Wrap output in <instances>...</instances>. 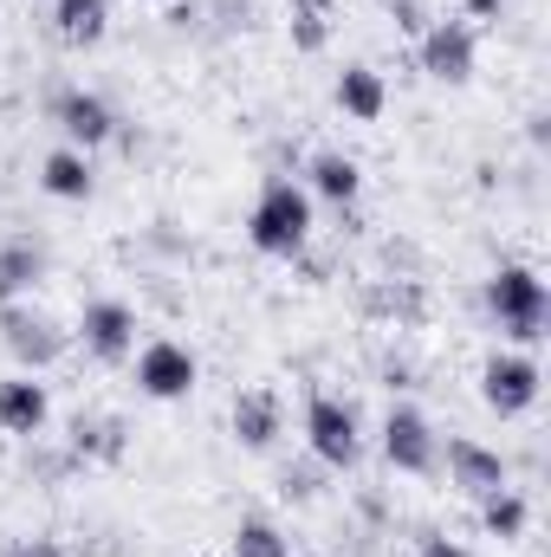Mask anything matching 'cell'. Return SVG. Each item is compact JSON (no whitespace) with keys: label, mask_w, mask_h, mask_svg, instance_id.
Here are the masks:
<instances>
[{"label":"cell","mask_w":551,"mask_h":557,"mask_svg":"<svg viewBox=\"0 0 551 557\" xmlns=\"http://www.w3.org/2000/svg\"><path fill=\"white\" fill-rule=\"evenodd\" d=\"M247 240L267 260L305 253V240H311V195L298 182H285V175H267L260 195H254V214H247Z\"/></svg>","instance_id":"cell-1"},{"label":"cell","mask_w":551,"mask_h":557,"mask_svg":"<svg viewBox=\"0 0 551 557\" xmlns=\"http://www.w3.org/2000/svg\"><path fill=\"white\" fill-rule=\"evenodd\" d=\"M487 311L500 318V331L513 344H539L551 318V292L532 267H493L487 273Z\"/></svg>","instance_id":"cell-2"},{"label":"cell","mask_w":551,"mask_h":557,"mask_svg":"<svg viewBox=\"0 0 551 557\" xmlns=\"http://www.w3.org/2000/svg\"><path fill=\"white\" fill-rule=\"evenodd\" d=\"M0 344H7V357H13L26 376L52 370V363L65 357V331H59V318H52V311H39L33 298L0 305Z\"/></svg>","instance_id":"cell-3"},{"label":"cell","mask_w":551,"mask_h":557,"mask_svg":"<svg viewBox=\"0 0 551 557\" xmlns=\"http://www.w3.org/2000/svg\"><path fill=\"white\" fill-rule=\"evenodd\" d=\"M305 441H311V454L325 460V467H338V473H351L357 460H364V428H357V409L344 403V396H311L305 403Z\"/></svg>","instance_id":"cell-4"},{"label":"cell","mask_w":551,"mask_h":557,"mask_svg":"<svg viewBox=\"0 0 551 557\" xmlns=\"http://www.w3.org/2000/svg\"><path fill=\"white\" fill-rule=\"evenodd\" d=\"M539 363L532 357H519V350H493L487 357V370H480V403L493 409L500 421H513V416H526L532 403H539Z\"/></svg>","instance_id":"cell-5"},{"label":"cell","mask_w":551,"mask_h":557,"mask_svg":"<svg viewBox=\"0 0 551 557\" xmlns=\"http://www.w3.org/2000/svg\"><path fill=\"white\" fill-rule=\"evenodd\" d=\"M195 376H201V363H195V350L175 344V337H149L137 350V389L149 403H182V396L195 389Z\"/></svg>","instance_id":"cell-6"},{"label":"cell","mask_w":551,"mask_h":557,"mask_svg":"<svg viewBox=\"0 0 551 557\" xmlns=\"http://www.w3.org/2000/svg\"><path fill=\"white\" fill-rule=\"evenodd\" d=\"M383 460L396 467V473H434V460H441V441H434V421L409 409V403H396L390 416H383Z\"/></svg>","instance_id":"cell-7"},{"label":"cell","mask_w":551,"mask_h":557,"mask_svg":"<svg viewBox=\"0 0 551 557\" xmlns=\"http://www.w3.org/2000/svg\"><path fill=\"white\" fill-rule=\"evenodd\" d=\"M474 59H480V46H474V26H467V20H434V26H421V72H428L434 85H467V78H474Z\"/></svg>","instance_id":"cell-8"},{"label":"cell","mask_w":551,"mask_h":557,"mask_svg":"<svg viewBox=\"0 0 551 557\" xmlns=\"http://www.w3.org/2000/svg\"><path fill=\"white\" fill-rule=\"evenodd\" d=\"M78 337H85V350H91L98 363H124V357L137 350V311H131L124 298H91V305L78 311Z\"/></svg>","instance_id":"cell-9"},{"label":"cell","mask_w":551,"mask_h":557,"mask_svg":"<svg viewBox=\"0 0 551 557\" xmlns=\"http://www.w3.org/2000/svg\"><path fill=\"white\" fill-rule=\"evenodd\" d=\"M52 124L65 131L72 149H85V156L118 137V111H111L98 91H59V98H52Z\"/></svg>","instance_id":"cell-10"},{"label":"cell","mask_w":551,"mask_h":557,"mask_svg":"<svg viewBox=\"0 0 551 557\" xmlns=\"http://www.w3.org/2000/svg\"><path fill=\"white\" fill-rule=\"evenodd\" d=\"M448 480H454L467 499H487V493H500V486H506V460H500L493 447H480V441L454 434V441H448Z\"/></svg>","instance_id":"cell-11"},{"label":"cell","mask_w":551,"mask_h":557,"mask_svg":"<svg viewBox=\"0 0 551 557\" xmlns=\"http://www.w3.org/2000/svg\"><path fill=\"white\" fill-rule=\"evenodd\" d=\"M46 421H52V396H46V383H39V376H26V370H20V376H7V383H0V428H7V434L33 441Z\"/></svg>","instance_id":"cell-12"},{"label":"cell","mask_w":551,"mask_h":557,"mask_svg":"<svg viewBox=\"0 0 551 557\" xmlns=\"http://www.w3.org/2000/svg\"><path fill=\"white\" fill-rule=\"evenodd\" d=\"M331 98H338V111H344L351 124H377V117L390 111V85H383L377 65H344L338 85H331Z\"/></svg>","instance_id":"cell-13"},{"label":"cell","mask_w":551,"mask_h":557,"mask_svg":"<svg viewBox=\"0 0 551 557\" xmlns=\"http://www.w3.org/2000/svg\"><path fill=\"white\" fill-rule=\"evenodd\" d=\"M279 434H285V409H279L273 389H247V396H234V441H241V447L267 454Z\"/></svg>","instance_id":"cell-14"},{"label":"cell","mask_w":551,"mask_h":557,"mask_svg":"<svg viewBox=\"0 0 551 557\" xmlns=\"http://www.w3.org/2000/svg\"><path fill=\"white\" fill-rule=\"evenodd\" d=\"M357 188H364V169H357L351 156H338V149H318V156H311L305 195H318V201H331V208H351Z\"/></svg>","instance_id":"cell-15"},{"label":"cell","mask_w":551,"mask_h":557,"mask_svg":"<svg viewBox=\"0 0 551 557\" xmlns=\"http://www.w3.org/2000/svg\"><path fill=\"white\" fill-rule=\"evenodd\" d=\"M91 182H98V175H91V156L72 149V143L39 162V188H46L52 201H91Z\"/></svg>","instance_id":"cell-16"},{"label":"cell","mask_w":551,"mask_h":557,"mask_svg":"<svg viewBox=\"0 0 551 557\" xmlns=\"http://www.w3.org/2000/svg\"><path fill=\"white\" fill-rule=\"evenodd\" d=\"M52 26L65 46H98L111 33V0H52Z\"/></svg>","instance_id":"cell-17"},{"label":"cell","mask_w":551,"mask_h":557,"mask_svg":"<svg viewBox=\"0 0 551 557\" xmlns=\"http://www.w3.org/2000/svg\"><path fill=\"white\" fill-rule=\"evenodd\" d=\"M46 273V247H33V240H0V305H13V298H26L33 285Z\"/></svg>","instance_id":"cell-18"},{"label":"cell","mask_w":551,"mask_h":557,"mask_svg":"<svg viewBox=\"0 0 551 557\" xmlns=\"http://www.w3.org/2000/svg\"><path fill=\"white\" fill-rule=\"evenodd\" d=\"M526 519H532V506H526V493H513V486H500V493L480 499V525H487L493 539H519Z\"/></svg>","instance_id":"cell-19"},{"label":"cell","mask_w":551,"mask_h":557,"mask_svg":"<svg viewBox=\"0 0 551 557\" xmlns=\"http://www.w3.org/2000/svg\"><path fill=\"white\" fill-rule=\"evenodd\" d=\"M228 557H292V545H285V532L273 519H241L234 539H228Z\"/></svg>","instance_id":"cell-20"},{"label":"cell","mask_w":551,"mask_h":557,"mask_svg":"<svg viewBox=\"0 0 551 557\" xmlns=\"http://www.w3.org/2000/svg\"><path fill=\"white\" fill-rule=\"evenodd\" d=\"M292 46H298V52H318V46H325V13H318V7H298V13H292Z\"/></svg>","instance_id":"cell-21"},{"label":"cell","mask_w":551,"mask_h":557,"mask_svg":"<svg viewBox=\"0 0 551 557\" xmlns=\"http://www.w3.org/2000/svg\"><path fill=\"white\" fill-rule=\"evenodd\" d=\"M390 13H396V26H403V33H421V26H428L421 0H390Z\"/></svg>","instance_id":"cell-22"},{"label":"cell","mask_w":551,"mask_h":557,"mask_svg":"<svg viewBox=\"0 0 551 557\" xmlns=\"http://www.w3.org/2000/svg\"><path fill=\"white\" fill-rule=\"evenodd\" d=\"M415 557H474V552H467V545H454V539H428Z\"/></svg>","instance_id":"cell-23"},{"label":"cell","mask_w":551,"mask_h":557,"mask_svg":"<svg viewBox=\"0 0 551 557\" xmlns=\"http://www.w3.org/2000/svg\"><path fill=\"white\" fill-rule=\"evenodd\" d=\"M506 0H467V13H500Z\"/></svg>","instance_id":"cell-24"},{"label":"cell","mask_w":551,"mask_h":557,"mask_svg":"<svg viewBox=\"0 0 551 557\" xmlns=\"http://www.w3.org/2000/svg\"><path fill=\"white\" fill-rule=\"evenodd\" d=\"M13 557H59V552H52V545H20Z\"/></svg>","instance_id":"cell-25"}]
</instances>
